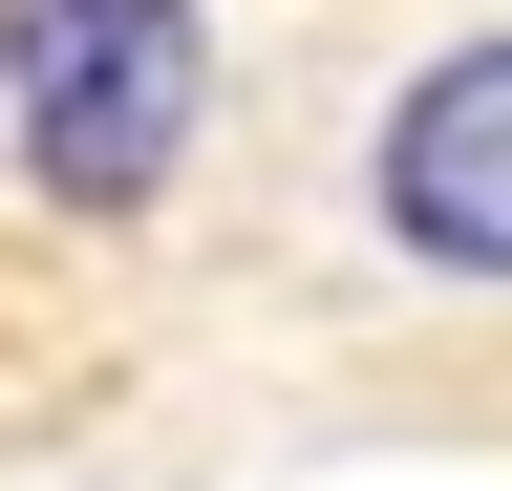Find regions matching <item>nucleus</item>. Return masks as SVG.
<instances>
[{
  "label": "nucleus",
  "instance_id": "1",
  "mask_svg": "<svg viewBox=\"0 0 512 491\" xmlns=\"http://www.w3.org/2000/svg\"><path fill=\"white\" fill-rule=\"evenodd\" d=\"M0 86H22V171L64 214H150L192 171V107H214V22L192 0H43Z\"/></svg>",
  "mask_w": 512,
  "mask_h": 491
},
{
  "label": "nucleus",
  "instance_id": "2",
  "mask_svg": "<svg viewBox=\"0 0 512 491\" xmlns=\"http://www.w3.org/2000/svg\"><path fill=\"white\" fill-rule=\"evenodd\" d=\"M384 235L427 278H512V43H448L384 107Z\"/></svg>",
  "mask_w": 512,
  "mask_h": 491
},
{
  "label": "nucleus",
  "instance_id": "3",
  "mask_svg": "<svg viewBox=\"0 0 512 491\" xmlns=\"http://www.w3.org/2000/svg\"><path fill=\"white\" fill-rule=\"evenodd\" d=\"M22 22H43V0H0V65H22Z\"/></svg>",
  "mask_w": 512,
  "mask_h": 491
}]
</instances>
